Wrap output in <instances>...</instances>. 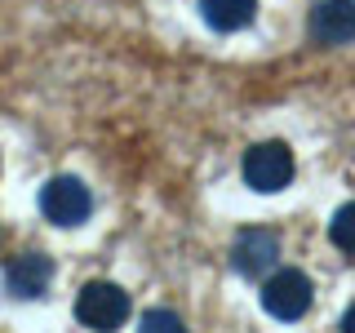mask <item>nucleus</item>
Segmentation results:
<instances>
[{
  "label": "nucleus",
  "instance_id": "nucleus-9",
  "mask_svg": "<svg viewBox=\"0 0 355 333\" xmlns=\"http://www.w3.org/2000/svg\"><path fill=\"white\" fill-rule=\"evenodd\" d=\"M329 240L338 244L342 253H351V258H355V200H351V205H342L338 214H333V222H329Z\"/></svg>",
  "mask_w": 355,
  "mask_h": 333
},
{
  "label": "nucleus",
  "instance_id": "nucleus-3",
  "mask_svg": "<svg viewBox=\"0 0 355 333\" xmlns=\"http://www.w3.org/2000/svg\"><path fill=\"white\" fill-rule=\"evenodd\" d=\"M89 209H94V196H89V187L80 182V178L58 173V178L44 182L40 214L49 218V222H58V227H80V222L89 218Z\"/></svg>",
  "mask_w": 355,
  "mask_h": 333
},
{
  "label": "nucleus",
  "instance_id": "nucleus-1",
  "mask_svg": "<svg viewBox=\"0 0 355 333\" xmlns=\"http://www.w3.org/2000/svg\"><path fill=\"white\" fill-rule=\"evenodd\" d=\"M311 302H315V289L302 271H293V266H284V271H271L262 284V307L266 316L275 320H302Z\"/></svg>",
  "mask_w": 355,
  "mask_h": 333
},
{
  "label": "nucleus",
  "instance_id": "nucleus-5",
  "mask_svg": "<svg viewBox=\"0 0 355 333\" xmlns=\"http://www.w3.org/2000/svg\"><path fill=\"white\" fill-rule=\"evenodd\" d=\"M244 182L262 196L284 191L293 182V155H288L284 142H258V147L244 151Z\"/></svg>",
  "mask_w": 355,
  "mask_h": 333
},
{
  "label": "nucleus",
  "instance_id": "nucleus-2",
  "mask_svg": "<svg viewBox=\"0 0 355 333\" xmlns=\"http://www.w3.org/2000/svg\"><path fill=\"white\" fill-rule=\"evenodd\" d=\"M280 262V236L271 227H244L236 240H231V266L244 275V280H266Z\"/></svg>",
  "mask_w": 355,
  "mask_h": 333
},
{
  "label": "nucleus",
  "instance_id": "nucleus-11",
  "mask_svg": "<svg viewBox=\"0 0 355 333\" xmlns=\"http://www.w3.org/2000/svg\"><path fill=\"white\" fill-rule=\"evenodd\" d=\"M342 329H347V333H355V302L347 307V316H342Z\"/></svg>",
  "mask_w": 355,
  "mask_h": 333
},
{
  "label": "nucleus",
  "instance_id": "nucleus-4",
  "mask_svg": "<svg viewBox=\"0 0 355 333\" xmlns=\"http://www.w3.org/2000/svg\"><path fill=\"white\" fill-rule=\"evenodd\" d=\"M76 320L89 329H120L129 320V293L111 280H94L76 298Z\"/></svg>",
  "mask_w": 355,
  "mask_h": 333
},
{
  "label": "nucleus",
  "instance_id": "nucleus-10",
  "mask_svg": "<svg viewBox=\"0 0 355 333\" xmlns=\"http://www.w3.org/2000/svg\"><path fill=\"white\" fill-rule=\"evenodd\" d=\"M142 329H182V320L173 316V311H147V316H142Z\"/></svg>",
  "mask_w": 355,
  "mask_h": 333
},
{
  "label": "nucleus",
  "instance_id": "nucleus-7",
  "mask_svg": "<svg viewBox=\"0 0 355 333\" xmlns=\"http://www.w3.org/2000/svg\"><path fill=\"white\" fill-rule=\"evenodd\" d=\"M49 280H53V262L44 258V253H22L5 271V289L14 298H40L44 289H49Z\"/></svg>",
  "mask_w": 355,
  "mask_h": 333
},
{
  "label": "nucleus",
  "instance_id": "nucleus-6",
  "mask_svg": "<svg viewBox=\"0 0 355 333\" xmlns=\"http://www.w3.org/2000/svg\"><path fill=\"white\" fill-rule=\"evenodd\" d=\"M306 27H311V36H315L320 44L355 40V0H315Z\"/></svg>",
  "mask_w": 355,
  "mask_h": 333
},
{
  "label": "nucleus",
  "instance_id": "nucleus-8",
  "mask_svg": "<svg viewBox=\"0 0 355 333\" xmlns=\"http://www.w3.org/2000/svg\"><path fill=\"white\" fill-rule=\"evenodd\" d=\"M200 14L214 31H240L258 14V0H200Z\"/></svg>",
  "mask_w": 355,
  "mask_h": 333
}]
</instances>
